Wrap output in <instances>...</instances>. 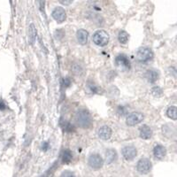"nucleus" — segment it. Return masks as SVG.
I'll return each mask as SVG.
<instances>
[{"instance_id":"1","label":"nucleus","mask_w":177,"mask_h":177,"mask_svg":"<svg viewBox=\"0 0 177 177\" xmlns=\"http://www.w3.org/2000/svg\"><path fill=\"white\" fill-rule=\"evenodd\" d=\"M77 124L83 129H89L92 125V118L90 113L86 109H80L75 115Z\"/></svg>"},{"instance_id":"2","label":"nucleus","mask_w":177,"mask_h":177,"mask_svg":"<svg viewBox=\"0 0 177 177\" xmlns=\"http://www.w3.org/2000/svg\"><path fill=\"white\" fill-rule=\"evenodd\" d=\"M92 40L95 44L103 47V46H106L109 43V35L106 31L100 29L95 32L94 35L92 36Z\"/></svg>"},{"instance_id":"3","label":"nucleus","mask_w":177,"mask_h":177,"mask_svg":"<svg viewBox=\"0 0 177 177\" xmlns=\"http://www.w3.org/2000/svg\"><path fill=\"white\" fill-rule=\"evenodd\" d=\"M153 58V52L151 49L147 47L140 48L137 51V59L140 62H148Z\"/></svg>"},{"instance_id":"4","label":"nucleus","mask_w":177,"mask_h":177,"mask_svg":"<svg viewBox=\"0 0 177 177\" xmlns=\"http://www.w3.org/2000/svg\"><path fill=\"white\" fill-rule=\"evenodd\" d=\"M143 120V114L142 113L139 112H134V113H131L127 117V120H126V123L128 126L130 127H134L139 123H141Z\"/></svg>"},{"instance_id":"5","label":"nucleus","mask_w":177,"mask_h":177,"mask_svg":"<svg viewBox=\"0 0 177 177\" xmlns=\"http://www.w3.org/2000/svg\"><path fill=\"white\" fill-rule=\"evenodd\" d=\"M136 169H137V171L140 174H143V175L148 174L151 171V169H152V162H151V160L146 159V158L141 159L137 162Z\"/></svg>"},{"instance_id":"6","label":"nucleus","mask_w":177,"mask_h":177,"mask_svg":"<svg viewBox=\"0 0 177 177\" xmlns=\"http://www.w3.org/2000/svg\"><path fill=\"white\" fill-rule=\"evenodd\" d=\"M88 163H89V165L91 168L97 170V169H100L103 166L104 160H103L102 157L99 154H92V155L90 156Z\"/></svg>"},{"instance_id":"7","label":"nucleus","mask_w":177,"mask_h":177,"mask_svg":"<svg viewBox=\"0 0 177 177\" xmlns=\"http://www.w3.org/2000/svg\"><path fill=\"white\" fill-rule=\"evenodd\" d=\"M137 154V151L136 147L129 145V146H125L122 149V156L126 160H132L136 158Z\"/></svg>"},{"instance_id":"8","label":"nucleus","mask_w":177,"mask_h":177,"mask_svg":"<svg viewBox=\"0 0 177 177\" xmlns=\"http://www.w3.org/2000/svg\"><path fill=\"white\" fill-rule=\"evenodd\" d=\"M51 15L53 17V19L55 21H57L59 23H61L63 21H65L66 18H67V13H66V11L63 7H56L52 12H51Z\"/></svg>"},{"instance_id":"9","label":"nucleus","mask_w":177,"mask_h":177,"mask_svg":"<svg viewBox=\"0 0 177 177\" xmlns=\"http://www.w3.org/2000/svg\"><path fill=\"white\" fill-rule=\"evenodd\" d=\"M115 63L117 64V66L129 69L130 68V61L129 58L125 55V54H120L116 57L115 59Z\"/></svg>"},{"instance_id":"10","label":"nucleus","mask_w":177,"mask_h":177,"mask_svg":"<svg viewBox=\"0 0 177 177\" xmlns=\"http://www.w3.org/2000/svg\"><path fill=\"white\" fill-rule=\"evenodd\" d=\"M98 136L103 140H108L112 136V129L108 126H103L98 129Z\"/></svg>"},{"instance_id":"11","label":"nucleus","mask_w":177,"mask_h":177,"mask_svg":"<svg viewBox=\"0 0 177 177\" xmlns=\"http://www.w3.org/2000/svg\"><path fill=\"white\" fill-rule=\"evenodd\" d=\"M76 37H77V40L79 42V44H86L87 42H88V37H89V33L87 30L85 29H79L77 32H76Z\"/></svg>"},{"instance_id":"12","label":"nucleus","mask_w":177,"mask_h":177,"mask_svg":"<svg viewBox=\"0 0 177 177\" xmlns=\"http://www.w3.org/2000/svg\"><path fill=\"white\" fill-rule=\"evenodd\" d=\"M140 136L143 139H150L152 136V130L147 125H143L140 128Z\"/></svg>"},{"instance_id":"13","label":"nucleus","mask_w":177,"mask_h":177,"mask_svg":"<svg viewBox=\"0 0 177 177\" xmlns=\"http://www.w3.org/2000/svg\"><path fill=\"white\" fill-rule=\"evenodd\" d=\"M166 148L164 146L159 144V145H156L154 147L153 154L157 159H163L166 156Z\"/></svg>"},{"instance_id":"14","label":"nucleus","mask_w":177,"mask_h":177,"mask_svg":"<svg viewBox=\"0 0 177 177\" xmlns=\"http://www.w3.org/2000/svg\"><path fill=\"white\" fill-rule=\"evenodd\" d=\"M145 78L150 83H155L159 78V74L155 70H148L145 73Z\"/></svg>"},{"instance_id":"15","label":"nucleus","mask_w":177,"mask_h":177,"mask_svg":"<svg viewBox=\"0 0 177 177\" xmlns=\"http://www.w3.org/2000/svg\"><path fill=\"white\" fill-rule=\"evenodd\" d=\"M106 162L107 164H111L117 159V152L113 149H109L106 153Z\"/></svg>"},{"instance_id":"16","label":"nucleus","mask_w":177,"mask_h":177,"mask_svg":"<svg viewBox=\"0 0 177 177\" xmlns=\"http://www.w3.org/2000/svg\"><path fill=\"white\" fill-rule=\"evenodd\" d=\"M36 38V29L34 24H30L28 28V40L31 44H34Z\"/></svg>"},{"instance_id":"17","label":"nucleus","mask_w":177,"mask_h":177,"mask_svg":"<svg viewBox=\"0 0 177 177\" xmlns=\"http://www.w3.org/2000/svg\"><path fill=\"white\" fill-rule=\"evenodd\" d=\"M72 158H73V155L69 150H64L62 155H61V159H62V162L64 164H69L72 160Z\"/></svg>"},{"instance_id":"18","label":"nucleus","mask_w":177,"mask_h":177,"mask_svg":"<svg viewBox=\"0 0 177 177\" xmlns=\"http://www.w3.org/2000/svg\"><path fill=\"white\" fill-rule=\"evenodd\" d=\"M166 114L170 119L175 120L177 119V109L175 106H170L167 111H166Z\"/></svg>"},{"instance_id":"19","label":"nucleus","mask_w":177,"mask_h":177,"mask_svg":"<svg viewBox=\"0 0 177 177\" xmlns=\"http://www.w3.org/2000/svg\"><path fill=\"white\" fill-rule=\"evenodd\" d=\"M129 34H128L126 31H124V30H122V31H120V32L119 33L118 35L119 41H120V43H121V44H127V42L129 41Z\"/></svg>"},{"instance_id":"20","label":"nucleus","mask_w":177,"mask_h":177,"mask_svg":"<svg viewBox=\"0 0 177 177\" xmlns=\"http://www.w3.org/2000/svg\"><path fill=\"white\" fill-rule=\"evenodd\" d=\"M152 93L155 96V97H159L162 95V90L159 87H154L152 90Z\"/></svg>"},{"instance_id":"21","label":"nucleus","mask_w":177,"mask_h":177,"mask_svg":"<svg viewBox=\"0 0 177 177\" xmlns=\"http://www.w3.org/2000/svg\"><path fill=\"white\" fill-rule=\"evenodd\" d=\"M63 127V129H65V131H67V132H71V131H73V126L71 125L69 122H67V121H65V124L62 126Z\"/></svg>"},{"instance_id":"22","label":"nucleus","mask_w":177,"mask_h":177,"mask_svg":"<svg viewBox=\"0 0 177 177\" xmlns=\"http://www.w3.org/2000/svg\"><path fill=\"white\" fill-rule=\"evenodd\" d=\"M60 177H75L74 173L71 171H64Z\"/></svg>"},{"instance_id":"23","label":"nucleus","mask_w":177,"mask_h":177,"mask_svg":"<svg viewBox=\"0 0 177 177\" xmlns=\"http://www.w3.org/2000/svg\"><path fill=\"white\" fill-rule=\"evenodd\" d=\"M49 149V143L48 142H44L42 143V150L43 151H47Z\"/></svg>"},{"instance_id":"24","label":"nucleus","mask_w":177,"mask_h":177,"mask_svg":"<svg viewBox=\"0 0 177 177\" xmlns=\"http://www.w3.org/2000/svg\"><path fill=\"white\" fill-rule=\"evenodd\" d=\"M70 84H71V81L68 77H67V78H65V79H64V86H65V87H68Z\"/></svg>"},{"instance_id":"25","label":"nucleus","mask_w":177,"mask_h":177,"mask_svg":"<svg viewBox=\"0 0 177 177\" xmlns=\"http://www.w3.org/2000/svg\"><path fill=\"white\" fill-rule=\"evenodd\" d=\"M60 3L63 4V5H69V4L72 3V1H68V2H67V1H60Z\"/></svg>"}]
</instances>
